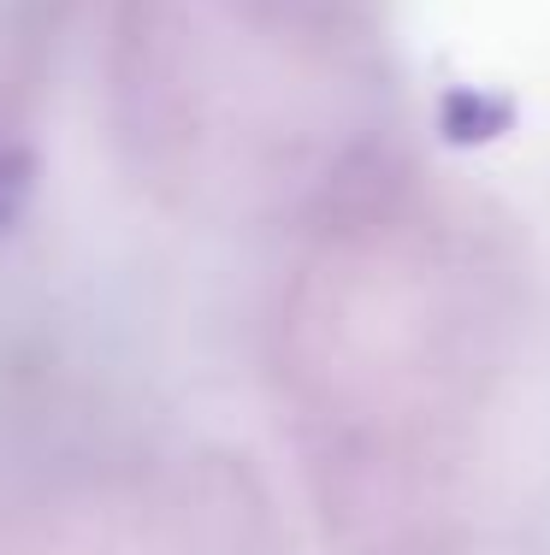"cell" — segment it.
Wrapping results in <instances>:
<instances>
[{
	"instance_id": "obj_1",
	"label": "cell",
	"mask_w": 550,
	"mask_h": 555,
	"mask_svg": "<svg viewBox=\"0 0 550 555\" xmlns=\"http://www.w3.org/2000/svg\"><path fill=\"white\" fill-rule=\"evenodd\" d=\"M24 195H30V154H24V149H0V231L18 219Z\"/></svg>"
}]
</instances>
